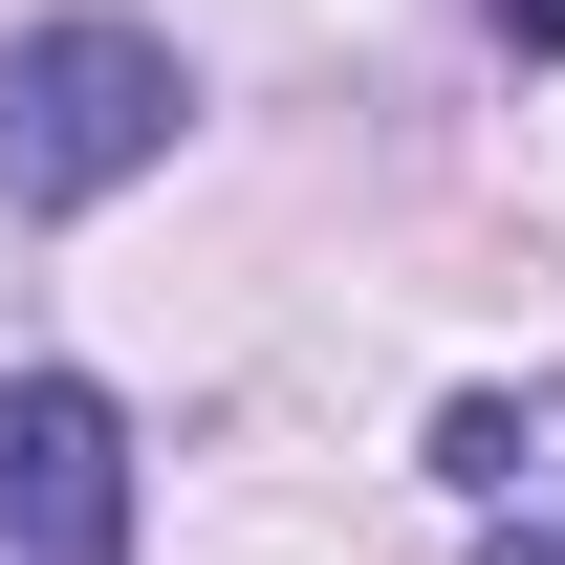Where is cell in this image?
Returning <instances> with one entry per match:
<instances>
[{
  "label": "cell",
  "mask_w": 565,
  "mask_h": 565,
  "mask_svg": "<svg viewBox=\"0 0 565 565\" xmlns=\"http://www.w3.org/2000/svg\"><path fill=\"white\" fill-rule=\"evenodd\" d=\"M0 565H131V414L87 370L0 392Z\"/></svg>",
  "instance_id": "7a4b0ae2"
},
{
  "label": "cell",
  "mask_w": 565,
  "mask_h": 565,
  "mask_svg": "<svg viewBox=\"0 0 565 565\" xmlns=\"http://www.w3.org/2000/svg\"><path fill=\"white\" fill-rule=\"evenodd\" d=\"M479 565H565V500H522V522H500V544Z\"/></svg>",
  "instance_id": "5b68a950"
},
{
  "label": "cell",
  "mask_w": 565,
  "mask_h": 565,
  "mask_svg": "<svg viewBox=\"0 0 565 565\" xmlns=\"http://www.w3.org/2000/svg\"><path fill=\"white\" fill-rule=\"evenodd\" d=\"M479 22H500V44H522V66H565V0H479Z\"/></svg>",
  "instance_id": "277c9868"
},
{
  "label": "cell",
  "mask_w": 565,
  "mask_h": 565,
  "mask_svg": "<svg viewBox=\"0 0 565 565\" xmlns=\"http://www.w3.org/2000/svg\"><path fill=\"white\" fill-rule=\"evenodd\" d=\"M435 479L500 500V479H522V414H500V392H457V414H435Z\"/></svg>",
  "instance_id": "3957f363"
},
{
  "label": "cell",
  "mask_w": 565,
  "mask_h": 565,
  "mask_svg": "<svg viewBox=\"0 0 565 565\" xmlns=\"http://www.w3.org/2000/svg\"><path fill=\"white\" fill-rule=\"evenodd\" d=\"M174 131H196V66H174L152 22H109V0H66V22H22V44H0V217L131 196Z\"/></svg>",
  "instance_id": "6da1fadb"
}]
</instances>
